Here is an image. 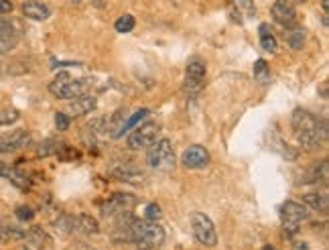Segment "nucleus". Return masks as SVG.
<instances>
[{
	"instance_id": "1",
	"label": "nucleus",
	"mask_w": 329,
	"mask_h": 250,
	"mask_svg": "<svg viewBox=\"0 0 329 250\" xmlns=\"http://www.w3.org/2000/svg\"><path fill=\"white\" fill-rule=\"evenodd\" d=\"M293 133L305 151H315L327 141V120H317L309 110L297 108L291 118Z\"/></svg>"
},
{
	"instance_id": "2",
	"label": "nucleus",
	"mask_w": 329,
	"mask_h": 250,
	"mask_svg": "<svg viewBox=\"0 0 329 250\" xmlns=\"http://www.w3.org/2000/svg\"><path fill=\"white\" fill-rule=\"evenodd\" d=\"M92 86H94V79H90V77L71 79V75L63 71V73H59V75L49 84V92H51L55 98L73 100V98H79V96L88 94Z\"/></svg>"
},
{
	"instance_id": "3",
	"label": "nucleus",
	"mask_w": 329,
	"mask_h": 250,
	"mask_svg": "<svg viewBox=\"0 0 329 250\" xmlns=\"http://www.w3.org/2000/svg\"><path fill=\"white\" fill-rule=\"evenodd\" d=\"M146 161H148V167H152L156 171H171V169H175V153H173L171 141L169 139L154 141L150 145Z\"/></svg>"
},
{
	"instance_id": "4",
	"label": "nucleus",
	"mask_w": 329,
	"mask_h": 250,
	"mask_svg": "<svg viewBox=\"0 0 329 250\" xmlns=\"http://www.w3.org/2000/svg\"><path fill=\"white\" fill-rule=\"evenodd\" d=\"M191 230H193V236H195V240H197L199 244L210 246V248L218 244L216 226H214V222H212L205 214L195 212V214L191 216Z\"/></svg>"
},
{
	"instance_id": "5",
	"label": "nucleus",
	"mask_w": 329,
	"mask_h": 250,
	"mask_svg": "<svg viewBox=\"0 0 329 250\" xmlns=\"http://www.w3.org/2000/svg\"><path fill=\"white\" fill-rule=\"evenodd\" d=\"M156 135H158V124L156 122H144V124H138V127L132 129V133L126 139V145L132 151H140V149L150 147L156 141Z\"/></svg>"
},
{
	"instance_id": "6",
	"label": "nucleus",
	"mask_w": 329,
	"mask_h": 250,
	"mask_svg": "<svg viewBox=\"0 0 329 250\" xmlns=\"http://www.w3.org/2000/svg\"><path fill=\"white\" fill-rule=\"evenodd\" d=\"M307 218H309V210L303 203L284 201L280 205V220H282V226H284V232L286 234H297L299 224L305 222Z\"/></svg>"
},
{
	"instance_id": "7",
	"label": "nucleus",
	"mask_w": 329,
	"mask_h": 250,
	"mask_svg": "<svg viewBox=\"0 0 329 250\" xmlns=\"http://www.w3.org/2000/svg\"><path fill=\"white\" fill-rule=\"evenodd\" d=\"M205 61L201 57H193L187 63L185 71V92L187 94H199L205 86Z\"/></svg>"
},
{
	"instance_id": "8",
	"label": "nucleus",
	"mask_w": 329,
	"mask_h": 250,
	"mask_svg": "<svg viewBox=\"0 0 329 250\" xmlns=\"http://www.w3.org/2000/svg\"><path fill=\"white\" fill-rule=\"evenodd\" d=\"M136 205V197L132 193H114L104 205H102V214L108 216H118L124 212H130Z\"/></svg>"
},
{
	"instance_id": "9",
	"label": "nucleus",
	"mask_w": 329,
	"mask_h": 250,
	"mask_svg": "<svg viewBox=\"0 0 329 250\" xmlns=\"http://www.w3.org/2000/svg\"><path fill=\"white\" fill-rule=\"evenodd\" d=\"M31 143V135L23 129L7 133L5 137H0V155H9V153H17L21 149H25Z\"/></svg>"
},
{
	"instance_id": "10",
	"label": "nucleus",
	"mask_w": 329,
	"mask_h": 250,
	"mask_svg": "<svg viewBox=\"0 0 329 250\" xmlns=\"http://www.w3.org/2000/svg\"><path fill=\"white\" fill-rule=\"evenodd\" d=\"M272 19L282 27H293L297 21L295 0H276L272 7Z\"/></svg>"
},
{
	"instance_id": "11",
	"label": "nucleus",
	"mask_w": 329,
	"mask_h": 250,
	"mask_svg": "<svg viewBox=\"0 0 329 250\" xmlns=\"http://www.w3.org/2000/svg\"><path fill=\"white\" fill-rule=\"evenodd\" d=\"M181 163H183L187 169H203V167L210 163V153H208L203 147L193 145V147H189V149L183 153Z\"/></svg>"
},
{
	"instance_id": "12",
	"label": "nucleus",
	"mask_w": 329,
	"mask_h": 250,
	"mask_svg": "<svg viewBox=\"0 0 329 250\" xmlns=\"http://www.w3.org/2000/svg\"><path fill=\"white\" fill-rule=\"evenodd\" d=\"M23 15L31 21H47L51 17V9L39 0H25L23 3Z\"/></svg>"
},
{
	"instance_id": "13",
	"label": "nucleus",
	"mask_w": 329,
	"mask_h": 250,
	"mask_svg": "<svg viewBox=\"0 0 329 250\" xmlns=\"http://www.w3.org/2000/svg\"><path fill=\"white\" fill-rule=\"evenodd\" d=\"M96 106H98V100H96L94 96L84 94V96L73 98V100L69 102V112H73L75 116H79V114H90Z\"/></svg>"
},
{
	"instance_id": "14",
	"label": "nucleus",
	"mask_w": 329,
	"mask_h": 250,
	"mask_svg": "<svg viewBox=\"0 0 329 250\" xmlns=\"http://www.w3.org/2000/svg\"><path fill=\"white\" fill-rule=\"evenodd\" d=\"M75 232H79V234H98L100 224H98L96 218H92L88 214H79V216H75Z\"/></svg>"
},
{
	"instance_id": "15",
	"label": "nucleus",
	"mask_w": 329,
	"mask_h": 250,
	"mask_svg": "<svg viewBox=\"0 0 329 250\" xmlns=\"http://www.w3.org/2000/svg\"><path fill=\"white\" fill-rule=\"evenodd\" d=\"M112 175L118 179V181H128V183H138V181H142V171H138V169H134V167H130V165H122V167H118V169H112Z\"/></svg>"
},
{
	"instance_id": "16",
	"label": "nucleus",
	"mask_w": 329,
	"mask_h": 250,
	"mask_svg": "<svg viewBox=\"0 0 329 250\" xmlns=\"http://www.w3.org/2000/svg\"><path fill=\"white\" fill-rule=\"evenodd\" d=\"M303 201H305L311 210L321 212V214H327V210H329V197H327L325 193H307V195L303 197Z\"/></svg>"
},
{
	"instance_id": "17",
	"label": "nucleus",
	"mask_w": 329,
	"mask_h": 250,
	"mask_svg": "<svg viewBox=\"0 0 329 250\" xmlns=\"http://www.w3.org/2000/svg\"><path fill=\"white\" fill-rule=\"evenodd\" d=\"M258 31H260V45H262V49H264V51H268V53H276L278 43H276V39H274L272 31H270V27H268L266 23H262Z\"/></svg>"
},
{
	"instance_id": "18",
	"label": "nucleus",
	"mask_w": 329,
	"mask_h": 250,
	"mask_svg": "<svg viewBox=\"0 0 329 250\" xmlns=\"http://www.w3.org/2000/svg\"><path fill=\"white\" fill-rule=\"evenodd\" d=\"M126 112L124 110H118L114 116H112V120L108 122V129L106 131H110V137L112 139H120L122 137V127H124V122H126Z\"/></svg>"
},
{
	"instance_id": "19",
	"label": "nucleus",
	"mask_w": 329,
	"mask_h": 250,
	"mask_svg": "<svg viewBox=\"0 0 329 250\" xmlns=\"http://www.w3.org/2000/svg\"><path fill=\"white\" fill-rule=\"evenodd\" d=\"M25 240L31 242V244H35V246H39V248H43V246L49 244L47 232H45L43 228H39V226H35V228H31L29 232H25Z\"/></svg>"
},
{
	"instance_id": "20",
	"label": "nucleus",
	"mask_w": 329,
	"mask_h": 250,
	"mask_svg": "<svg viewBox=\"0 0 329 250\" xmlns=\"http://www.w3.org/2000/svg\"><path fill=\"white\" fill-rule=\"evenodd\" d=\"M55 230L59 234H73L75 232V216H69V214H61L55 222H53Z\"/></svg>"
},
{
	"instance_id": "21",
	"label": "nucleus",
	"mask_w": 329,
	"mask_h": 250,
	"mask_svg": "<svg viewBox=\"0 0 329 250\" xmlns=\"http://www.w3.org/2000/svg\"><path fill=\"white\" fill-rule=\"evenodd\" d=\"M317 181H327V161H321L313 167V171L307 175L305 183H317Z\"/></svg>"
},
{
	"instance_id": "22",
	"label": "nucleus",
	"mask_w": 329,
	"mask_h": 250,
	"mask_svg": "<svg viewBox=\"0 0 329 250\" xmlns=\"http://www.w3.org/2000/svg\"><path fill=\"white\" fill-rule=\"evenodd\" d=\"M0 240H25V230L17 226H0Z\"/></svg>"
},
{
	"instance_id": "23",
	"label": "nucleus",
	"mask_w": 329,
	"mask_h": 250,
	"mask_svg": "<svg viewBox=\"0 0 329 250\" xmlns=\"http://www.w3.org/2000/svg\"><path fill=\"white\" fill-rule=\"evenodd\" d=\"M252 73H254V79H256L258 84H268V81H270V71H268V65H266L264 59H258V61L254 63Z\"/></svg>"
},
{
	"instance_id": "24",
	"label": "nucleus",
	"mask_w": 329,
	"mask_h": 250,
	"mask_svg": "<svg viewBox=\"0 0 329 250\" xmlns=\"http://www.w3.org/2000/svg\"><path fill=\"white\" fill-rule=\"evenodd\" d=\"M286 43L291 45V49L299 51L303 49V43H305V31L303 29H293L286 33Z\"/></svg>"
},
{
	"instance_id": "25",
	"label": "nucleus",
	"mask_w": 329,
	"mask_h": 250,
	"mask_svg": "<svg viewBox=\"0 0 329 250\" xmlns=\"http://www.w3.org/2000/svg\"><path fill=\"white\" fill-rule=\"evenodd\" d=\"M21 118V112L17 108H5L0 110V127H11Z\"/></svg>"
},
{
	"instance_id": "26",
	"label": "nucleus",
	"mask_w": 329,
	"mask_h": 250,
	"mask_svg": "<svg viewBox=\"0 0 329 250\" xmlns=\"http://www.w3.org/2000/svg\"><path fill=\"white\" fill-rule=\"evenodd\" d=\"M59 143L57 141H53V139H47V141H43L41 145H39V149H37V155L39 157H49V155H57V151H59Z\"/></svg>"
},
{
	"instance_id": "27",
	"label": "nucleus",
	"mask_w": 329,
	"mask_h": 250,
	"mask_svg": "<svg viewBox=\"0 0 329 250\" xmlns=\"http://www.w3.org/2000/svg\"><path fill=\"white\" fill-rule=\"evenodd\" d=\"M146 116H148V110H146V108H142V110H138L136 114H132L130 118H126L124 127H122V135H124L126 131H132L134 127H138V124H140V120H144Z\"/></svg>"
},
{
	"instance_id": "28",
	"label": "nucleus",
	"mask_w": 329,
	"mask_h": 250,
	"mask_svg": "<svg viewBox=\"0 0 329 250\" xmlns=\"http://www.w3.org/2000/svg\"><path fill=\"white\" fill-rule=\"evenodd\" d=\"M114 29L118 31V33H130L132 29H134V17L132 15H122L118 21H116V25H114Z\"/></svg>"
},
{
	"instance_id": "29",
	"label": "nucleus",
	"mask_w": 329,
	"mask_h": 250,
	"mask_svg": "<svg viewBox=\"0 0 329 250\" xmlns=\"http://www.w3.org/2000/svg\"><path fill=\"white\" fill-rule=\"evenodd\" d=\"M234 7H238V11L244 13V17L252 19L256 17V7H254V0H232Z\"/></svg>"
},
{
	"instance_id": "30",
	"label": "nucleus",
	"mask_w": 329,
	"mask_h": 250,
	"mask_svg": "<svg viewBox=\"0 0 329 250\" xmlns=\"http://www.w3.org/2000/svg\"><path fill=\"white\" fill-rule=\"evenodd\" d=\"M9 179H11V181H13L17 187H21V189H27V187H29V179H27V175H25V173H21L19 169H11Z\"/></svg>"
},
{
	"instance_id": "31",
	"label": "nucleus",
	"mask_w": 329,
	"mask_h": 250,
	"mask_svg": "<svg viewBox=\"0 0 329 250\" xmlns=\"http://www.w3.org/2000/svg\"><path fill=\"white\" fill-rule=\"evenodd\" d=\"M17 218H19L21 222H31V220L35 218V212H33L29 205H19V207H17Z\"/></svg>"
},
{
	"instance_id": "32",
	"label": "nucleus",
	"mask_w": 329,
	"mask_h": 250,
	"mask_svg": "<svg viewBox=\"0 0 329 250\" xmlns=\"http://www.w3.org/2000/svg\"><path fill=\"white\" fill-rule=\"evenodd\" d=\"M160 216H162V212H160V205H158V203H148V205H146V220L156 222Z\"/></svg>"
},
{
	"instance_id": "33",
	"label": "nucleus",
	"mask_w": 329,
	"mask_h": 250,
	"mask_svg": "<svg viewBox=\"0 0 329 250\" xmlns=\"http://www.w3.org/2000/svg\"><path fill=\"white\" fill-rule=\"evenodd\" d=\"M55 124H57L59 131H67V129H69V118H67V114L57 112V114H55Z\"/></svg>"
},
{
	"instance_id": "34",
	"label": "nucleus",
	"mask_w": 329,
	"mask_h": 250,
	"mask_svg": "<svg viewBox=\"0 0 329 250\" xmlns=\"http://www.w3.org/2000/svg\"><path fill=\"white\" fill-rule=\"evenodd\" d=\"M13 3L11 0H0V15H11L13 13Z\"/></svg>"
},
{
	"instance_id": "35",
	"label": "nucleus",
	"mask_w": 329,
	"mask_h": 250,
	"mask_svg": "<svg viewBox=\"0 0 329 250\" xmlns=\"http://www.w3.org/2000/svg\"><path fill=\"white\" fill-rule=\"evenodd\" d=\"M11 173V167H7L5 163H0V177H9Z\"/></svg>"
},
{
	"instance_id": "36",
	"label": "nucleus",
	"mask_w": 329,
	"mask_h": 250,
	"mask_svg": "<svg viewBox=\"0 0 329 250\" xmlns=\"http://www.w3.org/2000/svg\"><path fill=\"white\" fill-rule=\"evenodd\" d=\"M293 250H309V244L307 242H297V244H293Z\"/></svg>"
},
{
	"instance_id": "37",
	"label": "nucleus",
	"mask_w": 329,
	"mask_h": 250,
	"mask_svg": "<svg viewBox=\"0 0 329 250\" xmlns=\"http://www.w3.org/2000/svg\"><path fill=\"white\" fill-rule=\"evenodd\" d=\"M321 9H323V15H327V0H321Z\"/></svg>"
},
{
	"instance_id": "38",
	"label": "nucleus",
	"mask_w": 329,
	"mask_h": 250,
	"mask_svg": "<svg viewBox=\"0 0 329 250\" xmlns=\"http://www.w3.org/2000/svg\"><path fill=\"white\" fill-rule=\"evenodd\" d=\"M92 3H94V7H98V9H100V7L104 5V0H92Z\"/></svg>"
},
{
	"instance_id": "39",
	"label": "nucleus",
	"mask_w": 329,
	"mask_h": 250,
	"mask_svg": "<svg viewBox=\"0 0 329 250\" xmlns=\"http://www.w3.org/2000/svg\"><path fill=\"white\" fill-rule=\"evenodd\" d=\"M262 250H274V248H272V246H270V244H268V246H264V248H262Z\"/></svg>"
},
{
	"instance_id": "40",
	"label": "nucleus",
	"mask_w": 329,
	"mask_h": 250,
	"mask_svg": "<svg viewBox=\"0 0 329 250\" xmlns=\"http://www.w3.org/2000/svg\"><path fill=\"white\" fill-rule=\"evenodd\" d=\"M21 250H31V248H27V246H23V248H21Z\"/></svg>"
},
{
	"instance_id": "41",
	"label": "nucleus",
	"mask_w": 329,
	"mask_h": 250,
	"mask_svg": "<svg viewBox=\"0 0 329 250\" xmlns=\"http://www.w3.org/2000/svg\"><path fill=\"white\" fill-rule=\"evenodd\" d=\"M71 3H81V0H71Z\"/></svg>"
}]
</instances>
